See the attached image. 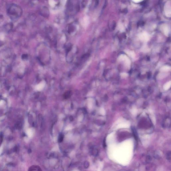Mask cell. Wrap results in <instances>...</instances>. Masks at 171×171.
Returning <instances> with one entry per match:
<instances>
[{
  "mask_svg": "<svg viewBox=\"0 0 171 171\" xmlns=\"http://www.w3.org/2000/svg\"><path fill=\"white\" fill-rule=\"evenodd\" d=\"M171 2L168 1L165 3V14L167 17H171Z\"/></svg>",
  "mask_w": 171,
  "mask_h": 171,
  "instance_id": "1",
  "label": "cell"
},
{
  "mask_svg": "<svg viewBox=\"0 0 171 171\" xmlns=\"http://www.w3.org/2000/svg\"><path fill=\"white\" fill-rule=\"evenodd\" d=\"M139 38L143 41L147 42L149 40V36L147 32H143L139 35Z\"/></svg>",
  "mask_w": 171,
  "mask_h": 171,
  "instance_id": "2",
  "label": "cell"
},
{
  "mask_svg": "<svg viewBox=\"0 0 171 171\" xmlns=\"http://www.w3.org/2000/svg\"><path fill=\"white\" fill-rule=\"evenodd\" d=\"M119 59L123 61L126 66H129L130 64V61L128 57L125 55H122L120 57Z\"/></svg>",
  "mask_w": 171,
  "mask_h": 171,
  "instance_id": "3",
  "label": "cell"
},
{
  "mask_svg": "<svg viewBox=\"0 0 171 171\" xmlns=\"http://www.w3.org/2000/svg\"><path fill=\"white\" fill-rule=\"evenodd\" d=\"M41 13L43 17L47 18L49 16V11L48 8L46 7H43L41 11Z\"/></svg>",
  "mask_w": 171,
  "mask_h": 171,
  "instance_id": "4",
  "label": "cell"
},
{
  "mask_svg": "<svg viewBox=\"0 0 171 171\" xmlns=\"http://www.w3.org/2000/svg\"><path fill=\"white\" fill-rule=\"evenodd\" d=\"M130 126V124L128 122H123L119 124L117 126V128H125L129 127Z\"/></svg>",
  "mask_w": 171,
  "mask_h": 171,
  "instance_id": "5",
  "label": "cell"
},
{
  "mask_svg": "<svg viewBox=\"0 0 171 171\" xmlns=\"http://www.w3.org/2000/svg\"><path fill=\"white\" fill-rule=\"evenodd\" d=\"M163 31L165 35H169V33L170 32V30H169L168 26L166 25L163 26Z\"/></svg>",
  "mask_w": 171,
  "mask_h": 171,
  "instance_id": "6",
  "label": "cell"
},
{
  "mask_svg": "<svg viewBox=\"0 0 171 171\" xmlns=\"http://www.w3.org/2000/svg\"><path fill=\"white\" fill-rule=\"evenodd\" d=\"M171 81L168 82L165 84L164 86V88L165 90H168L171 88Z\"/></svg>",
  "mask_w": 171,
  "mask_h": 171,
  "instance_id": "7",
  "label": "cell"
},
{
  "mask_svg": "<svg viewBox=\"0 0 171 171\" xmlns=\"http://www.w3.org/2000/svg\"><path fill=\"white\" fill-rule=\"evenodd\" d=\"M170 69H171V67H170L165 66L161 68V70L162 71H168L170 70Z\"/></svg>",
  "mask_w": 171,
  "mask_h": 171,
  "instance_id": "8",
  "label": "cell"
},
{
  "mask_svg": "<svg viewBox=\"0 0 171 171\" xmlns=\"http://www.w3.org/2000/svg\"><path fill=\"white\" fill-rule=\"evenodd\" d=\"M71 92L68 91L67 92H66L65 94L64 95V97L65 99H67L69 98L71 96Z\"/></svg>",
  "mask_w": 171,
  "mask_h": 171,
  "instance_id": "9",
  "label": "cell"
},
{
  "mask_svg": "<svg viewBox=\"0 0 171 171\" xmlns=\"http://www.w3.org/2000/svg\"><path fill=\"white\" fill-rule=\"evenodd\" d=\"M171 152L170 151V152H168L166 154V159L168 160L171 161Z\"/></svg>",
  "mask_w": 171,
  "mask_h": 171,
  "instance_id": "10",
  "label": "cell"
},
{
  "mask_svg": "<svg viewBox=\"0 0 171 171\" xmlns=\"http://www.w3.org/2000/svg\"><path fill=\"white\" fill-rule=\"evenodd\" d=\"M133 1L134 2H136V3H138V2H140L142 1V0H133Z\"/></svg>",
  "mask_w": 171,
  "mask_h": 171,
  "instance_id": "11",
  "label": "cell"
},
{
  "mask_svg": "<svg viewBox=\"0 0 171 171\" xmlns=\"http://www.w3.org/2000/svg\"><path fill=\"white\" fill-rule=\"evenodd\" d=\"M133 113L134 114H135L136 112V109H134V110H133Z\"/></svg>",
  "mask_w": 171,
  "mask_h": 171,
  "instance_id": "12",
  "label": "cell"
},
{
  "mask_svg": "<svg viewBox=\"0 0 171 171\" xmlns=\"http://www.w3.org/2000/svg\"><path fill=\"white\" fill-rule=\"evenodd\" d=\"M126 171V170H121V171Z\"/></svg>",
  "mask_w": 171,
  "mask_h": 171,
  "instance_id": "13",
  "label": "cell"
}]
</instances>
